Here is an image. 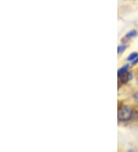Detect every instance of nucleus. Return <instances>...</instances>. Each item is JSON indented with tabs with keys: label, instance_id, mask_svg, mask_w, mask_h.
Segmentation results:
<instances>
[{
	"label": "nucleus",
	"instance_id": "f257e3e1",
	"mask_svg": "<svg viewBox=\"0 0 138 152\" xmlns=\"http://www.w3.org/2000/svg\"><path fill=\"white\" fill-rule=\"evenodd\" d=\"M133 116V111L130 107L123 105L118 110V119L121 121H127L131 119Z\"/></svg>",
	"mask_w": 138,
	"mask_h": 152
},
{
	"label": "nucleus",
	"instance_id": "f03ea898",
	"mask_svg": "<svg viewBox=\"0 0 138 152\" xmlns=\"http://www.w3.org/2000/svg\"><path fill=\"white\" fill-rule=\"evenodd\" d=\"M131 77H132V74L130 72H127L125 74H123V75L120 76L119 78H120V80L121 83L125 84V83H127L128 81H130V80L131 79Z\"/></svg>",
	"mask_w": 138,
	"mask_h": 152
},
{
	"label": "nucleus",
	"instance_id": "7ed1b4c3",
	"mask_svg": "<svg viewBox=\"0 0 138 152\" xmlns=\"http://www.w3.org/2000/svg\"><path fill=\"white\" fill-rule=\"evenodd\" d=\"M128 68H129L128 65H124V66L122 67V68H120V69L118 70V78H120V77L123 75V74H125V73L127 72V69H128Z\"/></svg>",
	"mask_w": 138,
	"mask_h": 152
},
{
	"label": "nucleus",
	"instance_id": "20e7f679",
	"mask_svg": "<svg viewBox=\"0 0 138 152\" xmlns=\"http://www.w3.org/2000/svg\"><path fill=\"white\" fill-rule=\"evenodd\" d=\"M137 57H138L137 52H133V53H131V54L128 57H127V61H132Z\"/></svg>",
	"mask_w": 138,
	"mask_h": 152
},
{
	"label": "nucleus",
	"instance_id": "39448f33",
	"mask_svg": "<svg viewBox=\"0 0 138 152\" xmlns=\"http://www.w3.org/2000/svg\"><path fill=\"white\" fill-rule=\"evenodd\" d=\"M136 35H137L136 30H131V31H130L129 32H127V35H126V38L130 39V38H133V37H134V36H136Z\"/></svg>",
	"mask_w": 138,
	"mask_h": 152
},
{
	"label": "nucleus",
	"instance_id": "423d86ee",
	"mask_svg": "<svg viewBox=\"0 0 138 152\" xmlns=\"http://www.w3.org/2000/svg\"><path fill=\"white\" fill-rule=\"evenodd\" d=\"M125 49H126V46H124V45H120V46H118V54H121L122 52L125 51Z\"/></svg>",
	"mask_w": 138,
	"mask_h": 152
},
{
	"label": "nucleus",
	"instance_id": "0eeeda50",
	"mask_svg": "<svg viewBox=\"0 0 138 152\" xmlns=\"http://www.w3.org/2000/svg\"><path fill=\"white\" fill-rule=\"evenodd\" d=\"M137 63H138V57L136 58L134 61H132V65H136Z\"/></svg>",
	"mask_w": 138,
	"mask_h": 152
}]
</instances>
